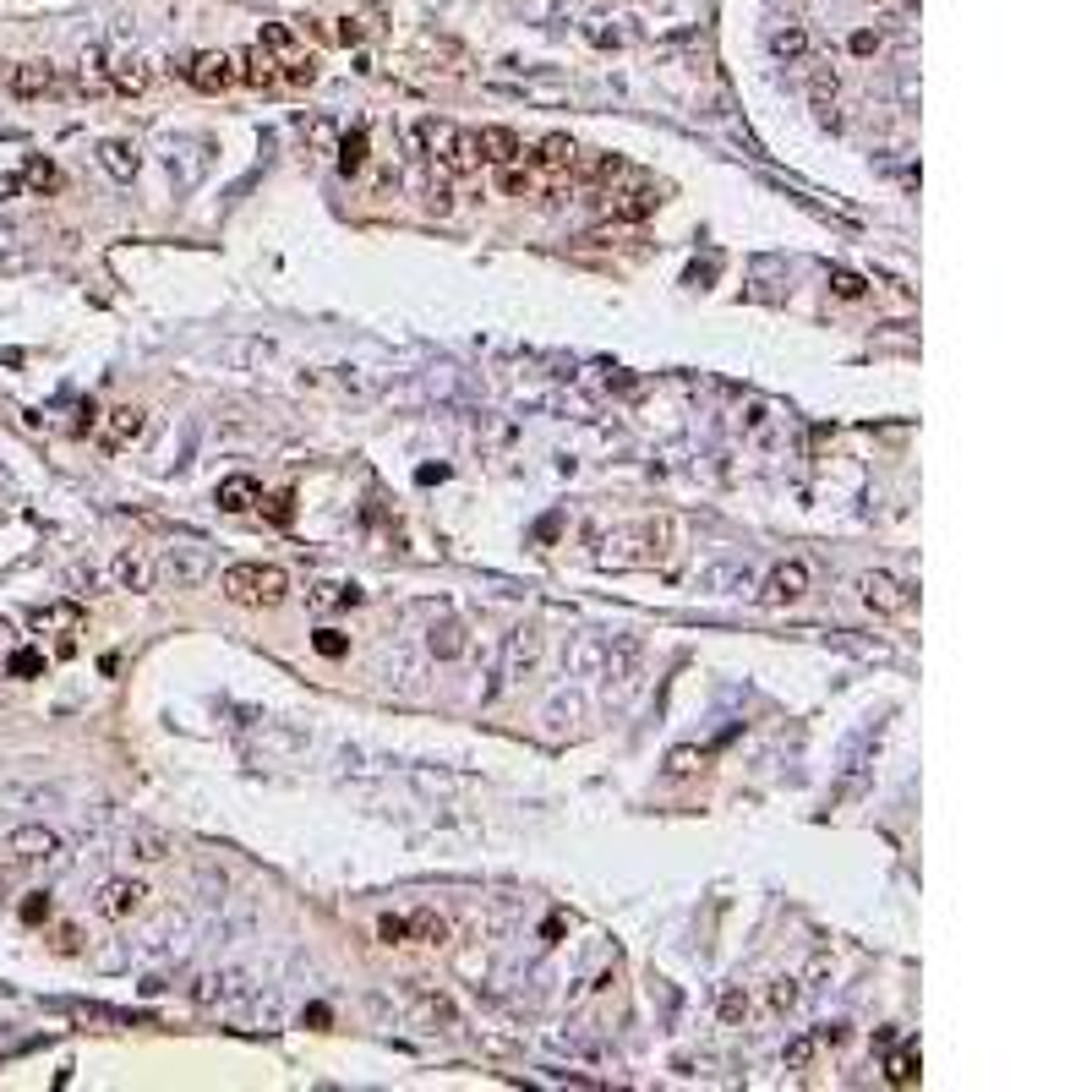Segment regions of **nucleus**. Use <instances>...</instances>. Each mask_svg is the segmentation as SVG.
<instances>
[{
  "mask_svg": "<svg viewBox=\"0 0 1092 1092\" xmlns=\"http://www.w3.org/2000/svg\"><path fill=\"white\" fill-rule=\"evenodd\" d=\"M770 44H775V55H781V60H803V55H809V28H803V23H787L781 34L770 38Z\"/></svg>",
  "mask_w": 1092,
  "mask_h": 1092,
  "instance_id": "obj_26",
  "label": "nucleus"
},
{
  "mask_svg": "<svg viewBox=\"0 0 1092 1092\" xmlns=\"http://www.w3.org/2000/svg\"><path fill=\"white\" fill-rule=\"evenodd\" d=\"M318 71H323V60H318V55H306V49H295L290 60H279V83L312 88V83H318Z\"/></svg>",
  "mask_w": 1092,
  "mask_h": 1092,
  "instance_id": "obj_24",
  "label": "nucleus"
},
{
  "mask_svg": "<svg viewBox=\"0 0 1092 1092\" xmlns=\"http://www.w3.org/2000/svg\"><path fill=\"white\" fill-rule=\"evenodd\" d=\"M377 934H383V945H410V934H404V917H383V923H377Z\"/></svg>",
  "mask_w": 1092,
  "mask_h": 1092,
  "instance_id": "obj_41",
  "label": "nucleus"
},
{
  "mask_svg": "<svg viewBox=\"0 0 1092 1092\" xmlns=\"http://www.w3.org/2000/svg\"><path fill=\"white\" fill-rule=\"evenodd\" d=\"M475 153H481L486 165H514L525 148H519V137L508 126H481L475 131Z\"/></svg>",
  "mask_w": 1092,
  "mask_h": 1092,
  "instance_id": "obj_15",
  "label": "nucleus"
},
{
  "mask_svg": "<svg viewBox=\"0 0 1092 1092\" xmlns=\"http://www.w3.org/2000/svg\"><path fill=\"white\" fill-rule=\"evenodd\" d=\"M213 574V552L197 541H176L153 557V585H176V590H197Z\"/></svg>",
  "mask_w": 1092,
  "mask_h": 1092,
  "instance_id": "obj_2",
  "label": "nucleus"
},
{
  "mask_svg": "<svg viewBox=\"0 0 1092 1092\" xmlns=\"http://www.w3.org/2000/svg\"><path fill=\"white\" fill-rule=\"evenodd\" d=\"M306 137H312V148H323V153L339 148V131H333L328 120H312V126H306Z\"/></svg>",
  "mask_w": 1092,
  "mask_h": 1092,
  "instance_id": "obj_39",
  "label": "nucleus"
},
{
  "mask_svg": "<svg viewBox=\"0 0 1092 1092\" xmlns=\"http://www.w3.org/2000/svg\"><path fill=\"white\" fill-rule=\"evenodd\" d=\"M432 656H443V661L465 656V628H459L454 618H448V622H437V628H432Z\"/></svg>",
  "mask_w": 1092,
  "mask_h": 1092,
  "instance_id": "obj_25",
  "label": "nucleus"
},
{
  "mask_svg": "<svg viewBox=\"0 0 1092 1092\" xmlns=\"http://www.w3.org/2000/svg\"><path fill=\"white\" fill-rule=\"evenodd\" d=\"M186 77H191V88H197V94H230V88L241 83V66H236V55L208 49V55H191Z\"/></svg>",
  "mask_w": 1092,
  "mask_h": 1092,
  "instance_id": "obj_6",
  "label": "nucleus"
},
{
  "mask_svg": "<svg viewBox=\"0 0 1092 1092\" xmlns=\"http://www.w3.org/2000/svg\"><path fill=\"white\" fill-rule=\"evenodd\" d=\"M831 290L841 295V301H863V295H869V279H863V273H852V268H836V273H831Z\"/></svg>",
  "mask_w": 1092,
  "mask_h": 1092,
  "instance_id": "obj_31",
  "label": "nucleus"
},
{
  "mask_svg": "<svg viewBox=\"0 0 1092 1092\" xmlns=\"http://www.w3.org/2000/svg\"><path fill=\"white\" fill-rule=\"evenodd\" d=\"M333 153H339V170H344V176H361V170H366V131L339 137V148H333Z\"/></svg>",
  "mask_w": 1092,
  "mask_h": 1092,
  "instance_id": "obj_28",
  "label": "nucleus"
},
{
  "mask_svg": "<svg viewBox=\"0 0 1092 1092\" xmlns=\"http://www.w3.org/2000/svg\"><path fill=\"white\" fill-rule=\"evenodd\" d=\"M814 1038H820V1044H846V1027H841V1022H836V1027H820Z\"/></svg>",
  "mask_w": 1092,
  "mask_h": 1092,
  "instance_id": "obj_48",
  "label": "nucleus"
},
{
  "mask_svg": "<svg viewBox=\"0 0 1092 1092\" xmlns=\"http://www.w3.org/2000/svg\"><path fill=\"white\" fill-rule=\"evenodd\" d=\"M541 661V628H519L514 639H508V656H503V678H525L530 667Z\"/></svg>",
  "mask_w": 1092,
  "mask_h": 1092,
  "instance_id": "obj_14",
  "label": "nucleus"
},
{
  "mask_svg": "<svg viewBox=\"0 0 1092 1092\" xmlns=\"http://www.w3.org/2000/svg\"><path fill=\"white\" fill-rule=\"evenodd\" d=\"M656 208H661L656 186H628V191H618V202H612V219H650Z\"/></svg>",
  "mask_w": 1092,
  "mask_h": 1092,
  "instance_id": "obj_18",
  "label": "nucleus"
},
{
  "mask_svg": "<svg viewBox=\"0 0 1092 1092\" xmlns=\"http://www.w3.org/2000/svg\"><path fill=\"white\" fill-rule=\"evenodd\" d=\"M6 852L17 857V869H49V863H60V836L49 831V825H23V831L6 836Z\"/></svg>",
  "mask_w": 1092,
  "mask_h": 1092,
  "instance_id": "obj_5",
  "label": "nucleus"
},
{
  "mask_svg": "<svg viewBox=\"0 0 1092 1092\" xmlns=\"http://www.w3.org/2000/svg\"><path fill=\"white\" fill-rule=\"evenodd\" d=\"M290 514H295V497H290V492L268 497V519H273V525H290Z\"/></svg>",
  "mask_w": 1092,
  "mask_h": 1092,
  "instance_id": "obj_42",
  "label": "nucleus"
},
{
  "mask_svg": "<svg viewBox=\"0 0 1092 1092\" xmlns=\"http://www.w3.org/2000/svg\"><path fill=\"white\" fill-rule=\"evenodd\" d=\"M99 165L109 170L115 181H131L142 170V153L131 148V142H120V137H109V142H99Z\"/></svg>",
  "mask_w": 1092,
  "mask_h": 1092,
  "instance_id": "obj_17",
  "label": "nucleus"
},
{
  "mask_svg": "<svg viewBox=\"0 0 1092 1092\" xmlns=\"http://www.w3.org/2000/svg\"><path fill=\"white\" fill-rule=\"evenodd\" d=\"M809 596V563L803 557H787V563H775L770 579H764V601L770 607H792V601Z\"/></svg>",
  "mask_w": 1092,
  "mask_h": 1092,
  "instance_id": "obj_10",
  "label": "nucleus"
},
{
  "mask_svg": "<svg viewBox=\"0 0 1092 1092\" xmlns=\"http://www.w3.org/2000/svg\"><path fill=\"white\" fill-rule=\"evenodd\" d=\"M213 503H219L224 514H252V508H262V486L252 481V475H224Z\"/></svg>",
  "mask_w": 1092,
  "mask_h": 1092,
  "instance_id": "obj_11",
  "label": "nucleus"
},
{
  "mask_svg": "<svg viewBox=\"0 0 1092 1092\" xmlns=\"http://www.w3.org/2000/svg\"><path fill=\"white\" fill-rule=\"evenodd\" d=\"M339 44H361V23H350V17H344V23H339Z\"/></svg>",
  "mask_w": 1092,
  "mask_h": 1092,
  "instance_id": "obj_47",
  "label": "nucleus"
},
{
  "mask_svg": "<svg viewBox=\"0 0 1092 1092\" xmlns=\"http://www.w3.org/2000/svg\"><path fill=\"white\" fill-rule=\"evenodd\" d=\"M0 661H6V678H17V683H34V678H44V667H49V661H44V650H34V645H12V650H6Z\"/></svg>",
  "mask_w": 1092,
  "mask_h": 1092,
  "instance_id": "obj_20",
  "label": "nucleus"
},
{
  "mask_svg": "<svg viewBox=\"0 0 1092 1092\" xmlns=\"http://www.w3.org/2000/svg\"><path fill=\"white\" fill-rule=\"evenodd\" d=\"M131 846H137V857L159 863V857L170 852V836H165V831H137V836H131Z\"/></svg>",
  "mask_w": 1092,
  "mask_h": 1092,
  "instance_id": "obj_32",
  "label": "nucleus"
},
{
  "mask_svg": "<svg viewBox=\"0 0 1092 1092\" xmlns=\"http://www.w3.org/2000/svg\"><path fill=\"white\" fill-rule=\"evenodd\" d=\"M257 49H268L273 60H290L295 55V34L284 23H262V34H257Z\"/></svg>",
  "mask_w": 1092,
  "mask_h": 1092,
  "instance_id": "obj_27",
  "label": "nucleus"
},
{
  "mask_svg": "<svg viewBox=\"0 0 1092 1092\" xmlns=\"http://www.w3.org/2000/svg\"><path fill=\"white\" fill-rule=\"evenodd\" d=\"M404 934H410V945H448V917H437L432 907H421V912L404 917Z\"/></svg>",
  "mask_w": 1092,
  "mask_h": 1092,
  "instance_id": "obj_19",
  "label": "nucleus"
},
{
  "mask_svg": "<svg viewBox=\"0 0 1092 1092\" xmlns=\"http://www.w3.org/2000/svg\"><path fill=\"white\" fill-rule=\"evenodd\" d=\"M699 764H705V754H693V749H678V754H672V760H667V770H672V775H693V770H699Z\"/></svg>",
  "mask_w": 1092,
  "mask_h": 1092,
  "instance_id": "obj_40",
  "label": "nucleus"
},
{
  "mask_svg": "<svg viewBox=\"0 0 1092 1092\" xmlns=\"http://www.w3.org/2000/svg\"><path fill=\"white\" fill-rule=\"evenodd\" d=\"M17 645V628H12V618H6V612H0V656H6V650Z\"/></svg>",
  "mask_w": 1092,
  "mask_h": 1092,
  "instance_id": "obj_46",
  "label": "nucleus"
},
{
  "mask_svg": "<svg viewBox=\"0 0 1092 1092\" xmlns=\"http://www.w3.org/2000/svg\"><path fill=\"white\" fill-rule=\"evenodd\" d=\"M421 142L432 148V159L448 170V176H471V170L481 165V153H475V131H459L454 120H426Z\"/></svg>",
  "mask_w": 1092,
  "mask_h": 1092,
  "instance_id": "obj_3",
  "label": "nucleus"
},
{
  "mask_svg": "<svg viewBox=\"0 0 1092 1092\" xmlns=\"http://www.w3.org/2000/svg\"><path fill=\"white\" fill-rule=\"evenodd\" d=\"M814 1055H820V1038H814V1033H798V1038L787 1044V1055H781V1065H787V1070H809Z\"/></svg>",
  "mask_w": 1092,
  "mask_h": 1092,
  "instance_id": "obj_30",
  "label": "nucleus"
},
{
  "mask_svg": "<svg viewBox=\"0 0 1092 1092\" xmlns=\"http://www.w3.org/2000/svg\"><path fill=\"white\" fill-rule=\"evenodd\" d=\"M874 6H891V0H874Z\"/></svg>",
  "mask_w": 1092,
  "mask_h": 1092,
  "instance_id": "obj_49",
  "label": "nucleus"
},
{
  "mask_svg": "<svg viewBox=\"0 0 1092 1092\" xmlns=\"http://www.w3.org/2000/svg\"><path fill=\"white\" fill-rule=\"evenodd\" d=\"M105 83H109V88H120V94H142V88L153 83V71L142 66L137 55H120L115 66H109V77H105Z\"/></svg>",
  "mask_w": 1092,
  "mask_h": 1092,
  "instance_id": "obj_22",
  "label": "nucleus"
},
{
  "mask_svg": "<svg viewBox=\"0 0 1092 1092\" xmlns=\"http://www.w3.org/2000/svg\"><path fill=\"white\" fill-rule=\"evenodd\" d=\"M142 902H148V885H137V880H105V885H99V896H94L99 917H109V923L137 917Z\"/></svg>",
  "mask_w": 1092,
  "mask_h": 1092,
  "instance_id": "obj_8",
  "label": "nucleus"
},
{
  "mask_svg": "<svg viewBox=\"0 0 1092 1092\" xmlns=\"http://www.w3.org/2000/svg\"><path fill=\"white\" fill-rule=\"evenodd\" d=\"M236 66H241V83H252V88H279V60L268 55V49H247V55H236Z\"/></svg>",
  "mask_w": 1092,
  "mask_h": 1092,
  "instance_id": "obj_16",
  "label": "nucleus"
},
{
  "mask_svg": "<svg viewBox=\"0 0 1092 1092\" xmlns=\"http://www.w3.org/2000/svg\"><path fill=\"white\" fill-rule=\"evenodd\" d=\"M366 6H377V0H366Z\"/></svg>",
  "mask_w": 1092,
  "mask_h": 1092,
  "instance_id": "obj_50",
  "label": "nucleus"
},
{
  "mask_svg": "<svg viewBox=\"0 0 1092 1092\" xmlns=\"http://www.w3.org/2000/svg\"><path fill=\"white\" fill-rule=\"evenodd\" d=\"M17 912H23V923H49V912H55V902H49L44 891H34V896H28L23 907H17Z\"/></svg>",
  "mask_w": 1092,
  "mask_h": 1092,
  "instance_id": "obj_34",
  "label": "nucleus"
},
{
  "mask_svg": "<svg viewBox=\"0 0 1092 1092\" xmlns=\"http://www.w3.org/2000/svg\"><path fill=\"white\" fill-rule=\"evenodd\" d=\"M88 628V612L77 601H49L34 612V634L55 639V656H77V634Z\"/></svg>",
  "mask_w": 1092,
  "mask_h": 1092,
  "instance_id": "obj_4",
  "label": "nucleus"
},
{
  "mask_svg": "<svg viewBox=\"0 0 1092 1092\" xmlns=\"http://www.w3.org/2000/svg\"><path fill=\"white\" fill-rule=\"evenodd\" d=\"M857 590H863V607L880 612V618H902V612L912 607V590H907L896 574H880V568L857 579Z\"/></svg>",
  "mask_w": 1092,
  "mask_h": 1092,
  "instance_id": "obj_7",
  "label": "nucleus"
},
{
  "mask_svg": "<svg viewBox=\"0 0 1092 1092\" xmlns=\"http://www.w3.org/2000/svg\"><path fill=\"white\" fill-rule=\"evenodd\" d=\"M874 49H880V34H874V28H857V34H852V55H874Z\"/></svg>",
  "mask_w": 1092,
  "mask_h": 1092,
  "instance_id": "obj_43",
  "label": "nucleus"
},
{
  "mask_svg": "<svg viewBox=\"0 0 1092 1092\" xmlns=\"http://www.w3.org/2000/svg\"><path fill=\"white\" fill-rule=\"evenodd\" d=\"M312 645H318V656H344V650H350V639H344L339 628H318V634H312Z\"/></svg>",
  "mask_w": 1092,
  "mask_h": 1092,
  "instance_id": "obj_35",
  "label": "nucleus"
},
{
  "mask_svg": "<svg viewBox=\"0 0 1092 1092\" xmlns=\"http://www.w3.org/2000/svg\"><path fill=\"white\" fill-rule=\"evenodd\" d=\"M219 585L236 607H279L290 596V574L279 563H230Z\"/></svg>",
  "mask_w": 1092,
  "mask_h": 1092,
  "instance_id": "obj_1",
  "label": "nucleus"
},
{
  "mask_svg": "<svg viewBox=\"0 0 1092 1092\" xmlns=\"http://www.w3.org/2000/svg\"><path fill=\"white\" fill-rule=\"evenodd\" d=\"M49 945H55L60 956H77V951H83V934H77V928H71V923H60L55 934H49Z\"/></svg>",
  "mask_w": 1092,
  "mask_h": 1092,
  "instance_id": "obj_38",
  "label": "nucleus"
},
{
  "mask_svg": "<svg viewBox=\"0 0 1092 1092\" xmlns=\"http://www.w3.org/2000/svg\"><path fill=\"white\" fill-rule=\"evenodd\" d=\"M99 426V443L109 448V454H120V448H131L142 437V426H148V410H137V404H115V410H105V421Z\"/></svg>",
  "mask_w": 1092,
  "mask_h": 1092,
  "instance_id": "obj_9",
  "label": "nucleus"
},
{
  "mask_svg": "<svg viewBox=\"0 0 1092 1092\" xmlns=\"http://www.w3.org/2000/svg\"><path fill=\"white\" fill-rule=\"evenodd\" d=\"M115 579H120V590H153V557L148 552H120Z\"/></svg>",
  "mask_w": 1092,
  "mask_h": 1092,
  "instance_id": "obj_21",
  "label": "nucleus"
},
{
  "mask_svg": "<svg viewBox=\"0 0 1092 1092\" xmlns=\"http://www.w3.org/2000/svg\"><path fill=\"white\" fill-rule=\"evenodd\" d=\"M23 880V869H17V857L6 852V841H0V885H17Z\"/></svg>",
  "mask_w": 1092,
  "mask_h": 1092,
  "instance_id": "obj_44",
  "label": "nucleus"
},
{
  "mask_svg": "<svg viewBox=\"0 0 1092 1092\" xmlns=\"http://www.w3.org/2000/svg\"><path fill=\"white\" fill-rule=\"evenodd\" d=\"M503 191H508V197H530V191H536V176H530V170H508L503 165Z\"/></svg>",
  "mask_w": 1092,
  "mask_h": 1092,
  "instance_id": "obj_36",
  "label": "nucleus"
},
{
  "mask_svg": "<svg viewBox=\"0 0 1092 1092\" xmlns=\"http://www.w3.org/2000/svg\"><path fill=\"white\" fill-rule=\"evenodd\" d=\"M743 1016H749V994H743V988H727V994H721V1022L738 1027Z\"/></svg>",
  "mask_w": 1092,
  "mask_h": 1092,
  "instance_id": "obj_33",
  "label": "nucleus"
},
{
  "mask_svg": "<svg viewBox=\"0 0 1092 1092\" xmlns=\"http://www.w3.org/2000/svg\"><path fill=\"white\" fill-rule=\"evenodd\" d=\"M6 88H12L17 99H44L49 88H55V66H49V60H23V66L6 77Z\"/></svg>",
  "mask_w": 1092,
  "mask_h": 1092,
  "instance_id": "obj_13",
  "label": "nucleus"
},
{
  "mask_svg": "<svg viewBox=\"0 0 1092 1092\" xmlns=\"http://www.w3.org/2000/svg\"><path fill=\"white\" fill-rule=\"evenodd\" d=\"M530 165H536V170H552V176L574 170V165H579V148H574V137H563V131H552V137H541V142H536V153H530Z\"/></svg>",
  "mask_w": 1092,
  "mask_h": 1092,
  "instance_id": "obj_12",
  "label": "nucleus"
},
{
  "mask_svg": "<svg viewBox=\"0 0 1092 1092\" xmlns=\"http://www.w3.org/2000/svg\"><path fill=\"white\" fill-rule=\"evenodd\" d=\"M312 607H339V601H355V590H339V585H312Z\"/></svg>",
  "mask_w": 1092,
  "mask_h": 1092,
  "instance_id": "obj_37",
  "label": "nucleus"
},
{
  "mask_svg": "<svg viewBox=\"0 0 1092 1092\" xmlns=\"http://www.w3.org/2000/svg\"><path fill=\"white\" fill-rule=\"evenodd\" d=\"M792 999H798V988H792V978H787V983H775V988H770V1010H787Z\"/></svg>",
  "mask_w": 1092,
  "mask_h": 1092,
  "instance_id": "obj_45",
  "label": "nucleus"
},
{
  "mask_svg": "<svg viewBox=\"0 0 1092 1092\" xmlns=\"http://www.w3.org/2000/svg\"><path fill=\"white\" fill-rule=\"evenodd\" d=\"M917 1076H923V1059H917V1044L896 1049V1055L885 1059V1081H891V1087H912Z\"/></svg>",
  "mask_w": 1092,
  "mask_h": 1092,
  "instance_id": "obj_23",
  "label": "nucleus"
},
{
  "mask_svg": "<svg viewBox=\"0 0 1092 1092\" xmlns=\"http://www.w3.org/2000/svg\"><path fill=\"white\" fill-rule=\"evenodd\" d=\"M23 186H28V191H38V197H44V191H60V170L49 165V159H28Z\"/></svg>",
  "mask_w": 1092,
  "mask_h": 1092,
  "instance_id": "obj_29",
  "label": "nucleus"
}]
</instances>
